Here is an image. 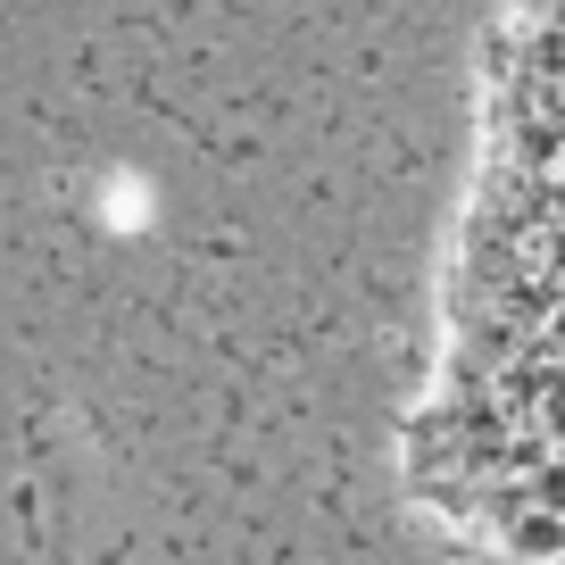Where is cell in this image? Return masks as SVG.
<instances>
[{"label":"cell","mask_w":565,"mask_h":565,"mask_svg":"<svg viewBox=\"0 0 565 565\" xmlns=\"http://www.w3.org/2000/svg\"><path fill=\"white\" fill-rule=\"evenodd\" d=\"M399 475L466 557L565 565V0H515L482 58L441 341Z\"/></svg>","instance_id":"cell-1"}]
</instances>
